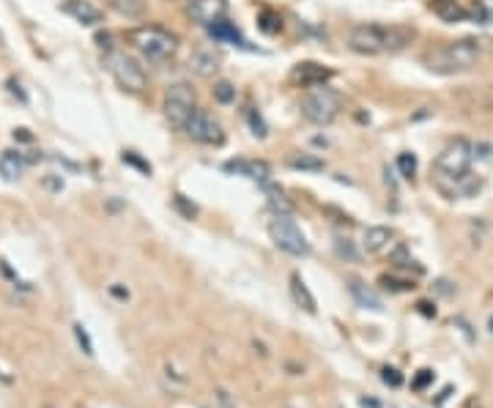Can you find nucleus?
Wrapping results in <instances>:
<instances>
[{"mask_svg":"<svg viewBox=\"0 0 493 408\" xmlns=\"http://www.w3.org/2000/svg\"><path fill=\"white\" fill-rule=\"evenodd\" d=\"M220 52H214V50H208V47H198L192 55H189V69L198 74V77H214L217 72H220Z\"/></svg>","mask_w":493,"mask_h":408,"instance_id":"13","label":"nucleus"},{"mask_svg":"<svg viewBox=\"0 0 493 408\" xmlns=\"http://www.w3.org/2000/svg\"><path fill=\"white\" fill-rule=\"evenodd\" d=\"M332 77H334V72L329 66H324V63L315 61L296 63L293 72H290V80L296 82L299 88H318V85H327Z\"/></svg>","mask_w":493,"mask_h":408,"instance_id":"11","label":"nucleus"},{"mask_svg":"<svg viewBox=\"0 0 493 408\" xmlns=\"http://www.w3.org/2000/svg\"><path fill=\"white\" fill-rule=\"evenodd\" d=\"M337 255H340V258H346V261H351V264H356V261H359V252H356L353 242H348V239H337Z\"/></svg>","mask_w":493,"mask_h":408,"instance_id":"28","label":"nucleus"},{"mask_svg":"<svg viewBox=\"0 0 493 408\" xmlns=\"http://www.w3.org/2000/svg\"><path fill=\"white\" fill-rule=\"evenodd\" d=\"M110 8L126 20H140L145 14V0H110Z\"/></svg>","mask_w":493,"mask_h":408,"instance_id":"19","label":"nucleus"},{"mask_svg":"<svg viewBox=\"0 0 493 408\" xmlns=\"http://www.w3.org/2000/svg\"><path fill=\"white\" fill-rule=\"evenodd\" d=\"M249 123H252V129H255V135L258 137H266V123H264V118L249 107Z\"/></svg>","mask_w":493,"mask_h":408,"instance_id":"30","label":"nucleus"},{"mask_svg":"<svg viewBox=\"0 0 493 408\" xmlns=\"http://www.w3.org/2000/svg\"><path fill=\"white\" fill-rule=\"evenodd\" d=\"M480 55H482V47L477 39H458L428 50L422 55V63L436 74H463L477 66Z\"/></svg>","mask_w":493,"mask_h":408,"instance_id":"2","label":"nucleus"},{"mask_svg":"<svg viewBox=\"0 0 493 408\" xmlns=\"http://www.w3.org/2000/svg\"><path fill=\"white\" fill-rule=\"evenodd\" d=\"M384 381H387V384H392V387H397V384H400V381H403V378H400V375H397V370L387 368V370H384Z\"/></svg>","mask_w":493,"mask_h":408,"instance_id":"32","label":"nucleus"},{"mask_svg":"<svg viewBox=\"0 0 493 408\" xmlns=\"http://www.w3.org/2000/svg\"><path fill=\"white\" fill-rule=\"evenodd\" d=\"M351 293L356 296V302H359L362 307H370V310H381V299H378V296H375V293H373L370 288L362 285V283H356V280H353V283H351Z\"/></svg>","mask_w":493,"mask_h":408,"instance_id":"21","label":"nucleus"},{"mask_svg":"<svg viewBox=\"0 0 493 408\" xmlns=\"http://www.w3.org/2000/svg\"><path fill=\"white\" fill-rule=\"evenodd\" d=\"M198 110V94L189 82L178 80V82H170L164 88V96H162V113L170 126L176 129H184L189 115Z\"/></svg>","mask_w":493,"mask_h":408,"instance_id":"7","label":"nucleus"},{"mask_svg":"<svg viewBox=\"0 0 493 408\" xmlns=\"http://www.w3.org/2000/svg\"><path fill=\"white\" fill-rule=\"evenodd\" d=\"M211 96H214V102L230 104V102H236V88H233V82L220 80V82H214V88H211Z\"/></svg>","mask_w":493,"mask_h":408,"instance_id":"23","label":"nucleus"},{"mask_svg":"<svg viewBox=\"0 0 493 408\" xmlns=\"http://www.w3.org/2000/svg\"><path fill=\"white\" fill-rule=\"evenodd\" d=\"M186 137L192 140V143L198 145H222L225 143V132H222V123L217 121L214 115H208L205 110H195L192 115H189V121L184 126Z\"/></svg>","mask_w":493,"mask_h":408,"instance_id":"9","label":"nucleus"},{"mask_svg":"<svg viewBox=\"0 0 493 408\" xmlns=\"http://www.w3.org/2000/svg\"><path fill=\"white\" fill-rule=\"evenodd\" d=\"M74 334H77V340H80L82 351H85V353L91 356V353H94V346H91V340H88V332H85V329L77 324V327H74Z\"/></svg>","mask_w":493,"mask_h":408,"instance_id":"31","label":"nucleus"},{"mask_svg":"<svg viewBox=\"0 0 493 408\" xmlns=\"http://www.w3.org/2000/svg\"><path fill=\"white\" fill-rule=\"evenodd\" d=\"M258 22H261V30H266V33L283 30V20H280L277 14H271V11H264V14L258 17Z\"/></svg>","mask_w":493,"mask_h":408,"instance_id":"27","label":"nucleus"},{"mask_svg":"<svg viewBox=\"0 0 493 408\" xmlns=\"http://www.w3.org/2000/svg\"><path fill=\"white\" fill-rule=\"evenodd\" d=\"M299 110H302V118L315 126H329V123L337 121L340 110H343V99L337 91H332L327 85H318V88H307L299 99Z\"/></svg>","mask_w":493,"mask_h":408,"instance_id":"4","label":"nucleus"},{"mask_svg":"<svg viewBox=\"0 0 493 408\" xmlns=\"http://www.w3.org/2000/svg\"><path fill=\"white\" fill-rule=\"evenodd\" d=\"M61 8L74 22H80V25H99L104 20L102 8L94 6L91 0H63Z\"/></svg>","mask_w":493,"mask_h":408,"instance_id":"12","label":"nucleus"},{"mask_svg":"<svg viewBox=\"0 0 493 408\" xmlns=\"http://www.w3.org/2000/svg\"><path fill=\"white\" fill-rule=\"evenodd\" d=\"M469 17L480 25H493V0H474Z\"/></svg>","mask_w":493,"mask_h":408,"instance_id":"22","label":"nucleus"},{"mask_svg":"<svg viewBox=\"0 0 493 408\" xmlns=\"http://www.w3.org/2000/svg\"><path fill=\"white\" fill-rule=\"evenodd\" d=\"M107 72L113 74V80L121 85L123 91L129 94H143L148 88V74H145L143 63L137 61L135 55L123 52V50H110L107 58H104Z\"/></svg>","mask_w":493,"mask_h":408,"instance_id":"6","label":"nucleus"},{"mask_svg":"<svg viewBox=\"0 0 493 408\" xmlns=\"http://www.w3.org/2000/svg\"><path fill=\"white\" fill-rule=\"evenodd\" d=\"M472 162H474V145L469 143L466 137H455V140H450V143L438 151L433 167H436V173H438L441 178L460 181V178L469 176Z\"/></svg>","mask_w":493,"mask_h":408,"instance_id":"5","label":"nucleus"},{"mask_svg":"<svg viewBox=\"0 0 493 408\" xmlns=\"http://www.w3.org/2000/svg\"><path fill=\"white\" fill-rule=\"evenodd\" d=\"M123 162L135 164V167H140V170H143L145 176H151V164L143 162V159H140V157H137L135 151H123Z\"/></svg>","mask_w":493,"mask_h":408,"instance_id":"29","label":"nucleus"},{"mask_svg":"<svg viewBox=\"0 0 493 408\" xmlns=\"http://www.w3.org/2000/svg\"><path fill=\"white\" fill-rule=\"evenodd\" d=\"M126 41L143 55L145 61L151 63H162L170 61L178 50V36L164 30L162 25H140V28H132L126 33Z\"/></svg>","mask_w":493,"mask_h":408,"instance_id":"3","label":"nucleus"},{"mask_svg":"<svg viewBox=\"0 0 493 408\" xmlns=\"http://www.w3.org/2000/svg\"><path fill=\"white\" fill-rule=\"evenodd\" d=\"M205 30H208V36L214 41H230V44H236V47H246L244 36L239 33V28H236L233 22L220 20V22H214L211 28H205Z\"/></svg>","mask_w":493,"mask_h":408,"instance_id":"18","label":"nucleus"},{"mask_svg":"<svg viewBox=\"0 0 493 408\" xmlns=\"http://www.w3.org/2000/svg\"><path fill=\"white\" fill-rule=\"evenodd\" d=\"M290 167H293V170H307V173H321V170H324V159L310 157V154H302V157H293V159H290Z\"/></svg>","mask_w":493,"mask_h":408,"instance_id":"24","label":"nucleus"},{"mask_svg":"<svg viewBox=\"0 0 493 408\" xmlns=\"http://www.w3.org/2000/svg\"><path fill=\"white\" fill-rule=\"evenodd\" d=\"M414 39H416V30L411 25L362 22L351 28L348 47L356 55H395L414 44Z\"/></svg>","mask_w":493,"mask_h":408,"instance_id":"1","label":"nucleus"},{"mask_svg":"<svg viewBox=\"0 0 493 408\" xmlns=\"http://www.w3.org/2000/svg\"><path fill=\"white\" fill-rule=\"evenodd\" d=\"M431 378H433V373H431V370H422V375H419V378L414 381V387H416V389H422V387H425V384H428V381H431Z\"/></svg>","mask_w":493,"mask_h":408,"instance_id":"33","label":"nucleus"},{"mask_svg":"<svg viewBox=\"0 0 493 408\" xmlns=\"http://www.w3.org/2000/svg\"><path fill=\"white\" fill-rule=\"evenodd\" d=\"M266 192H268V203H271V208H274L277 214H290V211H293V205L288 203L285 195H283L280 189H274V186L266 184Z\"/></svg>","mask_w":493,"mask_h":408,"instance_id":"25","label":"nucleus"},{"mask_svg":"<svg viewBox=\"0 0 493 408\" xmlns=\"http://www.w3.org/2000/svg\"><path fill=\"white\" fill-rule=\"evenodd\" d=\"M390 242H392L390 227L375 225V227H368V230H365V242H362V246H365V252H370V255H378V252H384V249L390 246Z\"/></svg>","mask_w":493,"mask_h":408,"instance_id":"17","label":"nucleus"},{"mask_svg":"<svg viewBox=\"0 0 493 408\" xmlns=\"http://www.w3.org/2000/svg\"><path fill=\"white\" fill-rule=\"evenodd\" d=\"M22 170H25V157L20 151L8 148V151L0 154V176H3V181H17L22 176Z\"/></svg>","mask_w":493,"mask_h":408,"instance_id":"15","label":"nucleus"},{"mask_svg":"<svg viewBox=\"0 0 493 408\" xmlns=\"http://www.w3.org/2000/svg\"><path fill=\"white\" fill-rule=\"evenodd\" d=\"M431 11L444 22H460L469 17V11L458 0H431Z\"/></svg>","mask_w":493,"mask_h":408,"instance_id":"16","label":"nucleus"},{"mask_svg":"<svg viewBox=\"0 0 493 408\" xmlns=\"http://www.w3.org/2000/svg\"><path fill=\"white\" fill-rule=\"evenodd\" d=\"M290 290H293V299H296V305L305 307L307 312H315V299H312V293L307 290L305 280H302L299 274H290Z\"/></svg>","mask_w":493,"mask_h":408,"instance_id":"20","label":"nucleus"},{"mask_svg":"<svg viewBox=\"0 0 493 408\" xmlns=\"http://www.w3.org/2000/svg\"><path fill=\"white\" fill-rule=\"evenodd\" d=\"M268 236H271V242L280 246L283 252H288V255H296V258L310 255V244H307V239H305V233L296 227V222H293L288 214H277V217L268 222Z\"/></svg>","mask_w":493,"mask_h":408,"instance_id":"8","label":"nucleus"},{"mask_svg":"<svg viewBox=\"0 0 493 408\" xmlns=\"http://www.w3.org/2000/svg\"><path fill=\"white\" fill-rule=\"evenodd\" d=\"M225 14L227 0H189L186 3V17L200 28H211L214 22L225 20Z\"/></svg>","mask_w":493,"mask_h":408,"instance_id":"10","label":"nucleus"},{"mask_svg":"<svg viewBox=\"0 0 493 408\" xmlns=\"http://www.w3.org/2000/svg\"><path fill=\"white\" fill-rule=\"evenodd\" d=\"M397 170H400L403 178H414V173H416V157L409 154V151H403V154L397 157Z\"/></svg>","mask_w":493,"mask_h":408,"instance_id":"26","label":"nucleus"},{"mask_svg":"<svg viewBox=\"0 0 493 408\" xmlns=\"http://www.w3.org/2000/svg\"><path fill=\"white\" fill-rule=\"evenodd\" d=\"M227 173H239V176H246V178H252V181H261V184H266L268 181V164L266 162H255V159H233V162L225 164Z\"/></svg>","mask_w":493,"mask_h":408,"instance_id":"14","label":"nucleus"}]
</instances>
